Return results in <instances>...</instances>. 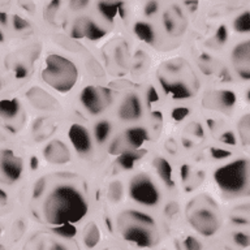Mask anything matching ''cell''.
<instances>
[{
	"label": "cell",
	"instance_id": "cell-1",
	"mask_svg": "<svg viewBox=\"0 0 250 250\" xmlns=\"http://www.w3.org/2000/svg\"><path fill=\"white\" fill-rule=\"evenodd\" d=\"M87 212L85 197L76 188L62 185L56 187L47 195L43 203V214L52 226L77 223Z\"/></svg>",
	"mask_w": 250,
	"mask_h": 250
},
{
	"label": "cell",
	"instance_id": "cell-2",
	"mask_svg": "<svg viewBox=\"0 0 250 250\" xmlns=\"http://www.w3.org/2000/svg\"><path fill=\"white\" fill-rule=\"evenodd\" d=\"M120 232L125 241L138 248H151L158 241L156 224L150 215L142 211L128 210L121 215Z\"/></svg>",
	"mask_w": 250,
	"mask_h": 250
},
{
	"label": "cell",
	"instance_id": "cell-3",
	"mask_svg": "<svg viewBox=\"0 0 250 250\" xmlns=\"http://www.w3.org/2000/svg\"><path fill=\"white\" fill-rule=\"evenodd\" d=\"M42 80L59 93H68L78 80V69L69 59L62 55H50L42 69Z\"/></svg>",
	"mask_w": 250,
	"mask_h": 250
},
{
	"label": "cell",
	"instance_id": "cell-4",
	"mask_svg": "<svg viewBox=\"0 0 250 250\" xmlns=\"http://www.w3.org/2000/svg\"><path fill=\"white\" fill-rule=\"evenodd\" d=\"M215 183L227 197H240L249 188V162L240 159L218 168L214 175Z\"/></svg>",
	"mask_w": 250,
	"mask_h": 250
},
{
	"label": "cell",
	"instance_id": "cell-5",
	"mask_svg": "<svg viewBox=\"0 0 250 250\" xmlns=\"http://www.w3.org/2000/svg\"><path fill=\"white\" fill-rule=\"evenodd\" d=\"M129 194L134 202L147 207L156 206L160 199L158 188L146 175H138L133 177L129 185Z\"/></svg>",
	"mask_w": 250,
	"mask_h": 250
},
{
	"label": "cell",
	"instance_id": "cell-6",
	"mask_svg": "<svg viewBox=\"0 0 250 250\" xmlns=\"http://www.w3.org/2000/svg\"><path fill=\"white\" fill-rule=\"evenodd\" d=\"M81 103L91 115H101L112 103L111 91L98 86H86L81 91Z\"/></svg>",
	"mask_w": 250,
	"mask_h": 250
},
{
	"label": "cell",
	"instance_id": "cell-7",
	"mask_svg": "<svg viewBox=\"0 0 250 250\" xmlns=\"http://www.w3.org/2000/svg\"><path fill=\"white\" fill-rule=\"evenodd\" d=\"M188 220L190 223V226L205 237L214 236L220 227L219 218L208 207H197L194 210H191Z\"/></svg>",
	"mask_w": 250,
	"mask_h": 250
},
{
	"label": "cell",
	"instance_id": "cell-8",
	"mask_svg": "<svg viewBox=\"0 0 250 250\" xmlns=\"http://www.w3.org/2000/svg\"><path fill=\"white\" fill-rule=\"evenodd\" d=\"M22 159L9 148H0V183L13 184L21 177Z\"/></svg>",
	"mask_w": 250,
	"mask_h": 250
},
{
	"label": "cell",
	"instance_id": "cell-9",
	"mask_svg": "<svg viewBox=\"0 0 250 250\" xmlns=\"http://www.w3.org/2000/svg\"><path fill=\"white\" fill-rule=\"evenodd\" d=\"M105 35V30L90 17H80L72 25V37L76 39L87 38L98 41Z\"/></svg>",
	"mask_w": 250,
	"mask_h": 250
},
{
	"label": "cell",
	"instance_id": "cell-10",
	"mask_svg": "<svg viewBox=\"0 0 250 250\" xmlns=\"http://www.w3.org/2000/svg\"><path fill=\"white\" fill-rule=\"evenodd\" d=\"M236 103V95L233 91L229 90H220V91H214V93L207 94L203 98V104L208 108L216 109L220 112H230Z\"/></svg>",
	"mask_w": 250,
	"mask_h": 250
},
{
	"label": "cell",
	"instance_id": "cell-11",
	"mask_svg": "<svg viewBox=\"0 0 250 250\" xmlns=\"http://www.w3.org/2000/svg\"><path fill=\"white\" fill-rule=\"evenodd\" d=\"M232 62L238 76L244 80L250 78V42L238 43L232 51Z\"/></svg>",
	"mask_w": 250,
	"mask_h": 250
},
{
	"label": "cell",
	"instance_id": "cell-12",
	"mask_svg": "<svg viewBox=\"0 0 250 250\" xmlns=\"http://www.w3.org/2000/svg\"><path fill=\"white\" fill-rule=\"evenodd\" d=\"M69 140L80 155H87L93 150V140L85 126L73 124L69 128Z\"/></svg>",
	"mask_w": 250,
	"mask_h": 250
},
{
	"label": "cell",
	"instance_id": "cell-13",
	"mask_svg": "<svg viewBox=\"0 0 250 250\" xmlns=\"http://www.w3.org/2000/svg\"><path fill=\"white\" fill-rule=\"evenodd\" d=\"M117 115L121 120L124 121H136L138 120L142 115V104L138 95L134 93L128 94L126 97L121 101Z\"/></svg>",
	"mask_w": 250,
	"mask_h": 250
},
{
	"label": "cell",
	"instance_id": "cell-14",
	"mask_svg": "<svg viewBox=\"0 0 250 250\" xmlns=\"http://www.w3.org/2000/svg\"><path fill=\"white\" fill-rule=\"evenodd\" d=\"M97 8L102 17L108 22L123 20L126 16V8L121 0H98Z\"/></svg>",
	"mask_w": 250,
	"mask_h": 250
},
{
	"label": "cell",
	"instance_id": "cell-15",
	"mask_svg": "<svg viewBox=\"0 0 250 250\" xmlns=\"http://www.w3.org/2000/svg\"><path fill=\"white\" fill-rule=\"evenodd\" d=\"M43 155L48 163L52 164H65L70 160L69 148L59 140H54L47 144L43 150Z\"/></svg>",
	"mask_w": 250,
	"mask_h": 250
},
{
	"label": "cell",
	"instance_id": "cell-16",
	"mask_svg": "<svg viewBox=\"0 0 250 250\" xmlns=\"http://www.w3.org/2000/svg\"><path fill=\"white\" fill-rule=\"evenodd\" d=\"M26 97L35 108L43 109V111H54L58 108V102L55 101V98L38 86L31 87L27 91Z\"/></svg>",
	"mask_w": 250,
	"mask_h": 250
},
{
	"label": "cell",
	"instance_id": "cell-17",
	"mask_svg": "<svg viewBox=\"0 0 250 250\" xmlns=\"http://www.w3.org/2000/svg\"><path fill=\"white\" fill-rule=\"evenodd\" d=\"M121 138L126 150H140L147 141V132L141 126H132L125 130Z\"/></svg>",
	"mask_w": 250,
	"mask_h": 250
},
{
	"label": "cell",
	"instance_id": "cell-18",
	"mask_svg": "<svg viewBox=\"0 0 250 250\" xmlns=\"http://www.w3.org/2000/svg\"><path fill=\"white\" fill-rule=\"evenodd\" d=\"M21 112V104L17 99H3L0 101V117L4 120H13Z\"/></svg>",
	"mask_w": 250,
	"mask_h": 250
},
{
	"label": "cell",
	"instance_id": "cell-19",
	"mask_svg": "<svg viewBox=\"0 0 250 250\" xmlns=\"http://www.w3.org/2000/svg\"><path fill=\"white\" fill-rule=\"evenodd\" d=\"M133 31H134V34L137 35V38L142 41L145 43H148V44H151L154 43L156 38V34L152 26L146 21H137L134 25H133Z\"/></svg>",
	"mask_w": 250,
	"mask_h": 250
},
{
	"label": "cell",
	"instance_id": "cell-20",
	"mask_svg": "<svg viewBox=\"0 0 250 250\" xmlns=\"http://www.w3.org/2000/svg\"><path fill=\"white\" fill-rule=\"evenodd\" d=\"M154 164V168H155L156 173L159 175V177L164 181L166 185L168 187H173V177H172V167L171 164L168 163L167 160L162 158V156H158L152 162Z\"/></svg>",
	"mask_w": 250,
	"mask_h": 250
},
{
	"label": "cell",
	"instance_id": "cell-21",
	"mask_svg": "<svg viewBox=\"0 0 250 250\" xmlns=\"http://www.w3.org/2000/svg\"><path fill=\"white\" fill-rule=\"evenodd\" d=\"M99 241H101V230L97 224L91 223L86 227L85 233H83V242L87 249H93L99 244Z\"/></svg>",
	"mask_w": 250,
	"mask_h": 250
},
{
	"label": "cell",
	"instance_id": "cell-22",
	"mask_svg": "<svg viewBox=\"0 0 250 250\" xmlns=\"http://www.w3.org/2000/svg\"><path fill=\"white\" fill-rule=\"evenodd\" d=\"M144 151H138V150H126V151L121 152L119 158H117V164L121 166L124 169H130L134 166L137 160L140 159L141 155Z\"/></svg>",
	"mask_w": 250,
	"mask_h": 250
},
{
	"label": "cell",
	"instance_id": "cell-23",
	"mask_svg": "<svg viewBox=\"0 0 250 250\" xmlns=\"http://www.w3.org/2000/svg\"><path fill=\"white\" fill-rule=\"evenodd\" d=\"M233 29L240 34H246L250 31V13L248 9L241 12L233 20Z\"/></svg>",
	"mask_w": 250,
	"mask_h": 250
},
{
	"label": "cell",
	"instance_id": "cell-24",
	"mask_svg": "<svg viewBox=\"0 0 250 250\" xmlns=\"http://www.w3.org/2000/svg\"><path fill=\"white\" fill-rule=\"evenodd\" d=\"M109 133H111V125L108 121H101L95 125L94 129V137L97 140L98 144H104L107 138H108Z\"/></svg>",
	"mask_w": 250,
	"mask_h": 250
},
{
	"label": "cell",
	"instance_id": "cell-25",
	"mask_svg": "<svg viewBox=\"0 0 250 250\" xmlns=\"http://www.w3.org/2000/svg\"><path fill=\"white\" fill-rule=\"evenodd\" d=\"M238 133H240V138L245 145L249 144L250 140V116L245 115L242 117L240 123H238Z\"/></svg>",
	"mask_w": 250,
	"mask_h": 250
},
{
	"label": "cell",
	"instance_id": "cell-26",
	"mask_svg": "<svg viewBox=\"0 0 250 250\" xmlns=\"http://www.w3.org/2000/svg\"><path fill=\"white\" fill-rule=\"evenodd\" d=\"M54 232L62 238H72L76 236V228L72 223L59 224L54 228Z\"/></svg>",
	"mask_w": 250,
	"mask_h": 250
},
{
	"label": "cell",
	"instance_id": "cell-27",
	"mask_svg": "<svg viewBox=\"0 0 250 250\" xmlns=\"http://www.w3.org/2000/svg\"><path fill=\"white\" fill-rule=\"evenodd\" d=\"M163 25L164 29L169 33V34H175L176 31L179 30V21L176 17L169 12H166L163 15Z\"/></svg>",
	"mask_w": 250,
	"mask_h": 250
},
{
	"label": "cell",
	"instance_id": "cell-28",
	"mask_svg": "<svg viewBox=\"0 0 250 250\" xmlns=\"http://www.w3.org/2000/svg\"><path fill=\"white\" fill-rule=\"evenodd\" d=\"M123 194H124V189H123V184L120 181H115V183L111 184L108 190V198L112 201V202L117 203L123 198Z\"/></svg>",
	"mask_w": 250,
	"mask_h": 250
},
{
	"label": "cell",
	"instance_id": "cell-29",
	"mask_svg": "<svg viewBox=\"0 0 250 250\" xmlns=\"http://www.w3.org/2000/svg\"><path fill=\"white\" fill-rule=\"evenodd\" d=\"M62 0H51L48 5H47L46 11H44V16L48 21H54L56 15H58L59 9L62 7Z\"/></svg>",
	"mask_w": 250,
	"mask_h": 250
},
{
	"label": "cell",
	"instance_id": "cell-30",
	"mask_svg": "<svg viewBox=\"0 0 250 250\" xmlns=\"http://www.w3.org/2000/svg\"><path fill=\"white\" fill-rule=\"evenodd\" d=\"M12 26L16 31H25L27 29H30V22L26 21V20L21 17V16L13 15L12 16Z\"/></svg>",
	"mask_w": 250,
	"mask_h": 250
},
{
	"label": "cell",
	"instance_id": "cell-31",
	"mask_svg": "<svg viewBox=\"0 0 250 250\" xmlns=\"http://www.w3.org/2000/svg\"><path fill=\"white\" fill-rule=\"evenodd\" d=\"M159 11V1L158 0H147L146 3H145L144 7V13L146 17H152V16H155Z\"/></svg>",
	"mask_w": 250,
	"mask_h": 250
},
{
	"label": "cell",
	"instance_id": "cell-32",
	"mask_svg": "<svg viewBox=\"0 0 250 250\" xmlns=\"http://www.w3.org/2000/svg\"><path fill=\"white\" fill-rule=\"evenodd\" d=\"M183 245L184 250H202L201 242H199L195 237H191V236H188V237L184 240Z\"/></svg>",
	"mask_w": 250,
	"mask_h": 250
},
{
	"label": "cell",
	"instance_id": "cell-33",
	"mask_svg": "<svg viewBox=\"0 0 250 250\" xmlns=\"http://www.w3.org/2000/svg\"><path fill=\"white\" fill-rule=\"evenodd\" d=\"M233 241L237 244L240 248H248L250 245V237L245 232H236L233 234Z\"/></svg>",
	"mask_w": 250,
	"mask_h": 250
},
{
	"label": "cell",
	"instance_id": "cell-34",
	"mask_svg": "<svg viewBox=\"0 0 250 250\" xmlns=\"http://www.w3.org/2000/svg\"><path fill=\"white\" fill-rule=\"evenodd\" d=\"M66 1L69 4L70 11L80 12L83 11V9L89 5L91 0H66Z\"/></svg>",
	"mask_w": 250,
	"mask_h": 250
},
{
	"label": "cell",
	"instance_id": "cell-35",
	"mask_svg": "<svg viewBox=\"0 0 250 250\" xmlns=\"http://www.w3.org/2000/svg\"><path fill=\"white\" fill-rule=\"evenodd\" d=\"M210 152H211V156H212L214 159H224V158L230 156L229 150H226V148H222V147H212Z\"/></svg>",
	"mask_w": 250,
	"mask_h": 250
},
{
	"label": "cell",
	"instance_id": "cell-36",
	"mask_svg": "<svg viewBox=\"0 0 250 250\" xmlns=\"http://www.w3.org/2000/svg\"><path fill=\"white\" fill-rule=\"evenodd\" d=\"M19 5L21 8H22L23 11L29 12V13H35V9H37V7H35V4L33 0H19Z\"/></svg>",
	"mask_w": 250,
	"mask_h": 250
},
{
	"label": "cell",
	"instance_id": "cell-37",
	"mask_svg": "<svg viewBox=\"0 0 250 250\" xmlns=\"http://www.w3.org/2000/svg\"><path fill=\"white\" fill-rule=\"evenodd\" d=\"M220 141L226 145H236V142H237L236 137H234V134L232 132L223 133L222 136H220Z\"/></svg>",
	"mask_w": 250,
	"mask_h": 250
},
{
	"label": "cell",
	"instance_id": "cell-38",
	"mask_svg": "<svg viewBox=\"0 0 250 250\" xmlns=\"http://www.w3.org/2000/svg\"><path fill=\"white\" fill-rule=\"evenodd\" d=\"M189 115V109L185 108V107H179L173 111V119H176L177 121L183 120Z\"/></svg>",
	"mask_w": 250,
	"mask_h": 250
},
{
	"label": "cell",
	"instance_id": "cell-39",
	"mask_svg": "<svg viewBox=\"0 0 250 250\" xmlns=\"http://www.w3.org/2000/svg\"><path fill=\"white\" fill-rule=\"evenodd\" d=\"M228 38V31H227V27L226 26H220L216 30V41L219 43H224Z\"/></svg>",
	"mask_w": 250,
	"mask_h": 250
},
{
	"label": "cell",
	"instance_id": "cell-40",
	"mask_svg": "<svg viewBox=\"0 0 250 250\" xmlns=\"http://www.w3.org/2000/svg\"><path fill=\"white\" fill-rule=\"evenodd\" d=\"M43 189H44V181H43V180H41V181H38V183L35 184L34 189H33V195H34L35 198H38V197H41V195H42Z\"/></svg>",
	"mask_w": 250,
	"mask_h": 250
},
{
	"label": "cell",
	"instance_id": "cell-41",
	"mask_svg": "<svg viewBox=\"0 0 250 250\" xmlns=\"http://www.w3.org/2000/svg\"><path fill=\"white\" fill-rule=\"evenodd\" d=\"M184 3H185V5H187L188 9L191 12H194L195 9L198 8V0H185Z\"/></svg>",
	"mask_w": 250,
	"mask_h": 250
},
{
	"label": "cell",
	"instance_id": "cell-42",
	"mask_svg": "<svg viewBox=\"0 0 250 250\" xmlns=\"http://www.w3.org/2000/svg\"><path fill=\"white\" fill-rule=\"evenodd\" d=\"M16 74H17V77H25L27 74V70L23 68V65H19L16 69Z\"/></svg>",
	"mask_w": 250,
	"mask_h": 250
},
{
	"label": "cell",
	"instance_id": "cell-43",
	"mask_svg": "<svg viewBox=\"0 0 250 250\" xmlns=\"http://www.w3.org/2000/svg\"><path fill=\"white\" fill-rule=\"evenodd\" d=\"M7 202H8L7 193H5L3 189H0V205H5Z\"/></svg>",
	"mask_w": 250,
	"mask_h": 250
},
{
	"label": "cell",
	"instance_id": "cell-44",
	"mask_svg": "<svg viewBox=\"0 0 250 250\" xmlns=\"http://www.w3.org/2000/svg\"><path fill=\"white\" fill-rule=\"evenodd\" d=\"M188 176H189V167L188 166H183L181 167V177H183L184 181L188 179Z\"/></svg>",
	"mask_w": 250,
	"mask_h": 250
},
{
	"label": "cell",
	"instance_id": "cell-45",
	"mask_svg": "<svg viewBox=\"0 0 250 250\" xmlns=\"http://www.w3.org/2000/svg\"><path fill=\"white\" fill-rule=\"evenodd\" d=\"M51 250H68L65 245H62L60 242H55L54 245L51 246Z\"/></svg>",
	"mask_w": 250,
	"mask_h": 250
},
{
	"label": "cell",
	"instance_id": "cell-46",
	"mask_svg": "<svg viewBox=\"0 0 250 250\" xmlns=\"http://www.w3.org/2000/svg\"><path fill=\"white\" fill-rule=\"evenodd\" d=\"M0 23L1 25H8V15L5 12H0Z\"/></svg>",
	"mask_w": 250,
	"mask_h": 250
},
{
	"label": "cell",
	"instance_id": "cell-47",
	"mask_svg": "<svg viewBox=\"0 0 250 250\" xmlns=\"http://www.w3.org/2000/svg\"><path fill=\"white\" fill-rule=\"evenodd\" d=\"M30 166L33 167V169H37V167H38V160H37V158H35V156H31Z\"/></svg>",
	"mask_w": 250,
	"mask_h": 250
},
{
	"label": "cell",
	"instance_id": "cell-48",
	"mask_svg": "<svg viewBox=\"0 0 250 250\" xmlns=\"http://www.w3.org/2000/svg\"><path fill=\"white\" fill-rule=\"evenodd\" d=\"M11 3V0H0V5H8Z\"/></svg>",
	"mask_w": 250,
	"mask_h": 250
},
{
	"label": "cell",
	"instance_id": "cell-49",
	"mask_svg": "<svg viewBox=\"0 0 250 250\" xmlns=\"http://www.w3.org/2000/svg\"><path fill=\"white\" fill-rule=\"evenodd\" d=\"M0 42H4V34L3 31H1V29H0Z\"/></svg>",
	"mask_w": 250,
	"mask_h": 250
},
{
	"label": "cell",
	"instance_id": "cell-50",
	"mask_svg": "<svg viewBox=\"0 0 250 250\" xmlns=\"http://www.w3.org/2000/svg\"><path fill=\"white\" fill-rule=\"evenodd\" d=\"M0 89H1V81H0Z\"/></svg>",
	"mask_w": 250,
	"mask_h": 250
}]
</instances>
